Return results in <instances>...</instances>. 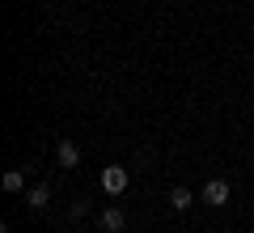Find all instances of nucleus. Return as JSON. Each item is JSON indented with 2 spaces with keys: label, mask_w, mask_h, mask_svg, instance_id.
Returning a JSON list of instances; mask_svg holds the SVG:
<instances>
[{
  "label": "nucleus",
  "mask_w": 254,
  "mask_h": 233,
  "mask_svg": "<svg viewBox=\"0 0 254 233\" xmlns=\"http://www.w3.org/2000/svg\"><path fill=\"white\" fill-rule=\"evenodd\" d=\"M102 191H106V195H123L127 191V170L123 165H106V170H102Z\"/></svg>",
  "instance_id": "f257e3e1"
},
{
  "label": "nucleus",
  "mask_w": 254,
  "mask_h": 233,
  "mask_svg": "<svg viewBox=\"0 0 254 233\" xmlns=\"http://www.w3.org/2000/svg\"><path fill=\"white\" fill-rule=\"evenodd\" d=\"M203 204H208V208H225L229 204V182L225 178H208V187H203Z\"/></svg>",
  "instance_id": "f03ea898"
},
{
  "label": "nucleus",
  "mask_w": 254,
  "mask_h": 233,
  "mask_svg": "<svg viewBox=\"0 0 254 233\" xmlns=\"http://www.w3.org/2000/svg\"><path fill=\"white\" fill-rule=\"evenodd\" d=\"M55 161H60V170H76L81 165V149L72 140H60L55 144Z\"/></svg>",
  "instance_id": "7ed1b4c3"
},
{
  "label": "nucleus",
  "mask_w": 254,
  "mask_h": 233,
  "mask_svg": "<svg viewBox=\"0 0 254 233\" xmlns=\"http://www.w3.org/2000/svg\"><path fill=\"white\" fill-rule=\"evenodd\" d=\"M123 225H127L123 208H106V212H102V233H119Z\"/></svg>",
  "instance_id": "20e7f679"
},
{
  "label": "nucleus",
  "mask_w": 254,
  "mask_h": 233,
  "mask_svg": "<svg viewBox=\"0 0 254 233\" xmlns=\"http://www.w3.org/2000/svg\"><path fill=\"white\" fill-rule=\"evenodd\" d=\"M26 204L34 208V212H43V208L51 204V191H47L43 182H38V187H30V191H26Z\"/></svg>",
  "instance_id": "39448f33"
},
{
  "label": "nucleus",
  "mask_w": 254,
  "mask_h": 233,
  "mask_svg": "<svg viewBox=\"0 0 254 233\" xmlns=\"http://www.w3.org/2000/svg\"><path fill=\"white\" fill-rule=\"evenodd\" d=\"M190 204H195V195H190L187 187H174V191H170V208H174V212H187Z\"/></svg>",
  "instance_id": "423d86ee"
},
{
  "label": "nucleus",
  "mask_w": 254,
  "mask_h": 233,
  "mask_svg": "<svg viewBox=\"0 0 254 233\" xmlns=\"http://www.w3.org/2000/svg\"><path fill=\"white\" fill-rule=\"evenodd\" d=\"M0 187H4V191H26V174H21V170H4Z\"/></svg>",
  "instance_id": "0eeeda50"
}]
</instances>
